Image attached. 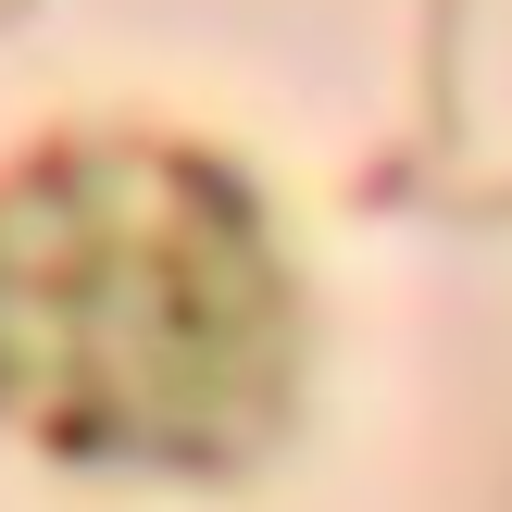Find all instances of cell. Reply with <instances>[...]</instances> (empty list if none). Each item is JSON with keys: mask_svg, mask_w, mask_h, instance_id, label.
I'll return each mask as SVG.
<instances>
[{"mask_svg": "<svg viewBox=\"0 0 512 512\" xmlns=\"http://www.w3.org/2000/svg\"><path fill=\"white\" fill-rule=\"evenodd\" d=\"M288 400V263L238 175L63 150L0 188V413L50 450L200 463Z\"/></svg>", "mask_w": 512, "mask_h": 512, "instance_id": "obj_1", "label": "cell"}]
</instances>
